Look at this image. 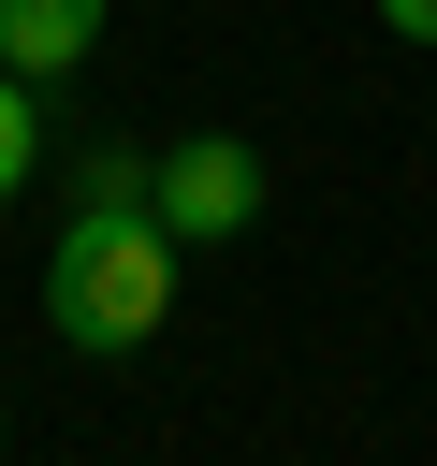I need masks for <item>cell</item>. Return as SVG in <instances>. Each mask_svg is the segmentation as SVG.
<instances>
[{"instance_id": "6", "label": "cell", "mask_w": 437, "mask_h": 466, "mask_svg": "<svg viewBox=\"0 0 437 466\" xmlns=\"http://www.w3.org/2000/svg\"><path fill=\"white\" fill-rule=\"evenodd\" d=\"M379 29H408V44H437V0H379Z\"/></svg>"}, {"instance_id": "3", "label": "cell", "mask_w": 437, "mask_h": 466, "mask_svg": "<svg viewBox=\"0 0 437 466\" xmlns=\"http://www.w3.org/2000/svg\"><path fill=\"white\" fill-rule=\"evenodd\" d=\"M102 44V0H0V73H29V87H58L73 58Z\"/></svg>"}, {"instance_id": "1", "label": "cell", "mask_w": 437, "mask_h": 466, "mask_svg": "<svg viewBox=\"0 0 437 466\" xmlns=\"http://www.w3.org/2000/svg\"><path fill=\"white\" fill-rule=\"evenodd\" d=\"M44 320L73 350H146L175 320V233H160V204H73V233L44 248Z\"/></svg>"}, {"instance_id": "4", "label": "cell", "mask_w": 437, "mask_h": 466, "mask_svg": "<svg viewBox=\"0 0 437 466\" xmlns=\"http://www.w3.org/2000/svg\"><path fill=\"white\" fill-rule=\"evenodd\" d=\"M29 160H44V116H29V73H0V204L29 189Z\"/></svg>"}, {"instance_id": "5", "label": "cell", "mask_w": 437, "mask_h": 466, "mask_svg": "<svg viewBox=\"0 0 437 466\" xmlns=\"http://www.w3.org/2000/svg\"><path fill=\"white\" fill-rule=\"evenodd\" d=\"M73 204H146V160H131V146H87V160H73Z\"/></svg>"}, {"instance_id": "2", "label": "cell", "mask_w": 437, "mask_h": 466, "mask_svg": "<svg viewBox=\"0 0 437 466\" xmlns=\"http://www.w3.org/2000/svg\"><path fill=\"white\" fill-rule=\"evenodd\" d=\"M146 204H160V233H175V248H218V233H248V218H262V160H248L233 131H175V146L146 160Z\"/></svg>"}]
</instances>
